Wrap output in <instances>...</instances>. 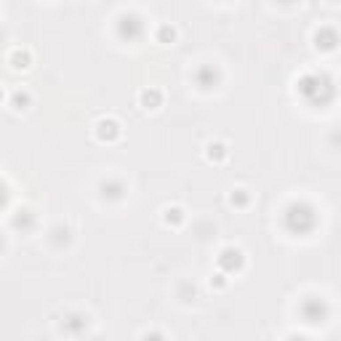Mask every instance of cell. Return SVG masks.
I'll return each mask as SVG.
<instances>
[{"label": "cell", "instance_id": "7c38bea8", "mask_svg": "<svg viewBox=\"0 0 341 341\" xmlns=\"http://www.w3.org/2000/svg\"><path fill=\"white\" fill-rule=\"evenodd\" d=\"M32 224V216H30V211H22V216H14V227L16 229H22V227H30Z\"/></svg>", "mask_w": 341, "mask_h": 341}, {"label": "cell", "instance_id": "5bb4252c", "mask_svg": "<svg viewBox=\"0 0 341 341\" xmlns=\"http://www.w3.org/2000/svg\"><path fill=\"white\" fill-rule=\"evenodd\" d=\"M213 277H216V280H211V285H213V283H216V288H224V285H227L224 275H213Z\"/></svg>", "mask_w": 341, "mask_h": 341}, {"label": "cell", "instance_id": "6da1fadb", "mask_svg": "<svg viewBox=\"0 0 341 341\" xmlns=\"http://www.w3.org/2000/svg\"><path fill=\"white\" fill-rule=\"evenodd\" d=\"M144 32V24L139 16H133V14H123L120 19H117V35L120 38H128V40H136Z\"/></svg>", "mask_w": 341, "mask_h": 341}, {"label": "cell", "instance_id": "4fadbf2b", "mask_svg": "<svg viewBox=\"0 0 341 341\" xmlns=\"http://www.w3.org/2000/svg\"><path fill=\"white\" fill-rule=\"evenodd\" d=\"M229 200H232V206H245V203H248V195H245V190H237Z\"/></svg>", "mask_w": 341, "mask_h": 341}, {"label": "cell", "instance_id": "5b68a950", "mask_svg": "<svg viewBox=\"0 0 341 341\" xmlns=\"http://www.w3.org/2000/svg\"><path fill=\"white\" fill-rule=\"evenodd\" d=\"M32 62V56H30V51H22V48H14L11 54H8V64L14 67V70H27Z\"/></svg>", "mask_w": 341, "mask_h": 341}, {"label": "cell", "instance_id": "9a60e30c", "mask_svg": "<svg viewBox=\"0 0 341 341\" xmlns=\"http://www.w3.org/2000/svg\"><path fill=\"white\" fill-rule=\"evenodd\" d=\"M283 3H291V0H283Z\"/></svg>", "mask_w": 341, "mask_h": 341}, {"label": "cell", "instance_id": "30bf717a", "mask_svg": "<svg viewBox=\"0 0 341 341\" xmlns=\"http://www.w3.org/2000/svg\"><path fill=\"white\" fill-rule=\"evenodd\" d=\"M157 40H160V43H174V40H176V30L170 27V24L157 27Z\"/></svg>", "mask_w": 341, "mask_h": 341}, {"label": "cell", "instance_id": "9c48e42d", "mask_svg": "<svg viewBox=\"0 0 341 341\" xmlns=\"http://www.w3.org/2000/svg\"><path fill=\"white\" fill-rule=\"evenodd\" d=\"M27 104H30V93H27V91H14L11 107H14V109H24Z\"/></svg>", "mask_w": 341, "mask_h": 341}, {"label": "cell", "instance_id": "3957f363", "mask_svg": "<svg viewBox=\"0 0 341 341\" xmlns=\"http://www.w3.org/2000/svg\"><path fill=\"white\" fill-rule=\"evenodd\" d=\"M96 136H99V141H115L120 136V125L112 117H104V120L96 123Z\"/></svg>", "mask_w": 341, "mask_h": 341}, {"label": "cell", "instance_id": "52a82bcc", "mask_svg": "<svg viewBox=\"0 0 341 341\" xmlns=\"http://www.w3.org/2000/svg\"><path fill=\"white\" fill-rule=\"evenodd\" d=\"M195 78H198V83H200V88H211L213 83H216V70H211V67H206V70H198L195 72Z\"/></svg>", "mask_w": 341, "mask_h": 341}, {"label": "cell", "instance_id": "7a4b0ae2", "mask_svg": "<svg viewBox=\"0 0 341 341\" xmlns=\"http://www.w3.org/2000/svg\"><path fill=\"white\" fill-rule=\"evenodd\" d=\"M243 251L240 248H224L219 253V267L224 269V272H235V269H240L243 267Z\"/></svg>", "mask_w": 341, "mask_h": 341}, {"label": "cell", "instance_id": "8992f818", "mask_svg": "<svg viewBox=\"0 0 341 341\" xmlns=\"http://www.w3.org/2000/svg\"><path fill=\"white\" fill-rule=\"evenodd\" d=\"M139 101H141V107H147V109H157L160 101H163V93L157 88H144L139 93Z\"/></svg>", "mask_w": 341, "mask_h": 341}, {"label": "cell", "instance_id": "8fae6325", "mask_svg": "<svg viewBox=\"0 0 341 341\" xmlns=\"http://www.w3.org/2000/svg\"><path fill=\"white\" fill-rule=\"evenodd\" d=\"M165 213V224H179V221H184V213H182V208H165L163 211Z\"/></svg>", "mask_w": 341, "mask_h": 341}, {"label": "cell", "instance_id": "277c9868", "mask_svg": "<svg viewBox=\"0 0 341 341\" xmlns=\"http://www.w3.org/2000/svg\"><path fill=\"white\" fill-rule=\"evenodd\" d=\"M336 43H338L336 30H330V27H320L317 32H314V46H317L320 51H333V48H336Z\"/></svg>", "mask_w": 341, "mask_h": 341}, {"label": "cell", "instance_id": "ba28073f", "mask_svg": "<svg viewBox=\"0 0 341 341\" xmlns=\"http://www.w3.org/2000/svg\"><path fill=\"white\" fill-rule=\"evenodd\" d=\"M227 157V147L221 141H211L208 144V160H221Z\"/></svg>", "mask_w": 341, "mask_h": 341}]
</instances>
